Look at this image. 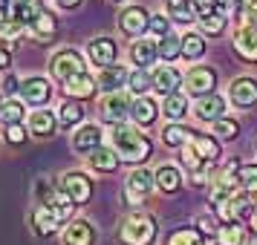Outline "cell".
Wrapping results in <instances>:
<instances>
[{
	"label": "cell",
	"mask_w": 257,
	"mask_h": 245,
	"mask_svg": "<svg viewBox=\"0 0 257 245\" xmlns=\"http://www.w3.org/2000/svg\"><path fill=\"white\" fill-rule=\"evenodd\" d=\"M113 150H116L118 159H124V162L142 164L151 156L153 144L145 133H139V130L127 127V124H116V127H113Z\"/></svg>",
	"instance_id": "cell-1"
},
{
	"label": "cell",
	"mask_w": 257,
	"mask_h": 245,
	"mask_svg": "<svg viewBox=\"0 0 257 245\" xmlns=\"http://www.w3.org/2000/svg\"><path fill=\"white\" fill-rule=\"evenodd\" d=\"M72 205H75V202H72L67 193H64V196H55L52 202H47V205H38L35 216H32V222H35V233H41V236L55 233L61 222L72 213Z\"/></svg>",
	"instance_id": "cell-2"
},
{
	"label": "cell",
	"mask_w": 257,
	"mask_h": 245,
	"mask_svg": "<svg viewBox=\"0 0 257 245\" xmlns=\"http://www.w3.org/2000/svg\"><path fill=\"white\" fill-rule=\"evenodd\" d=\"M118 236H121L124 245H153V239H156V222L148 213H130L127 219L121 222Z\"/></svg>",
	"instance_id": "cell-3"
},
{
	"label": "cell",
	"mask_w": 257,
	"mask_h": 245,
	"mask_svg": "<svg viewBox=\"0 0 257 245\" xmlns=\"http://www.w3.org/2000/svg\"><path fill=\"white\" fill-rule=\"evenodd\" d=\"M234 49H237L240 58L257 64V18L248 9L240 18V29L234 32Z\"/></svg>",
	"instance_id": "cell-4"
},
{
	"label": "cell",
	"mask_w": 257,
	"mask_h": 245,
	"mask_svg": "<svg viewBox=\"0 0 257 245\" xmlns=\"http://www.w3.org/2000/svg\"><path fill=\"white\" fill-rule=\"evenodd\" d=\"M49 67H52V75H55L61 84H67L70 78L84 75V72H87V70H84V58L75 52V49H61L58 55L52 58V64H49Z\"/></svg>",
	"instance_id": "cell-5"
},
{
	"label": "cell",
	"mask_w": 257,
	"mask_h": 245,
	"mask_svg": "<svg viewBox=\"0 0 257 245\" xmlns=\"http://www.w3.org/2000/svg\"><path fill=\"white\" fill-rule=\"evenodd\" d=\"M156 185V176L148 173V170H133L127 176V182H124V199H127V205H142L148 193L153 190Z\"/></svg>",
	"instance_id": "cell-6"
},
{
	"label": "cell",
	"mask_w": 257,
	"mask_h": 245,
	"mask_svg": "<svg viewBox=\"0 0 257 245\" xmlns=\"http://www.w3.org/2000/svg\"><path fill=\"white\" fill-rule=\"evenodd\" d=\"M214 84H217V72L211 67H197L185 75V87L191 95L197 98H205V95H214Z\"/></svg>",
	"instance_id": "cell-7"
},
{
	"label": "cell",
	"mask_w": 257,
	"mask_h": 245,
	"mask_svg": "<svg viewBox=\"0 0 257 245\" xmlns=\"http://www.w3.org/2000/svg\"><path fill=\"white\" fill-rule=\"evenodd\" d=\"M61 190L75 205H84V202H90V196H93V182L84 173H67V176H61Z\"/></svg>",
	"instance_id": "cell-8"
},
{
	"label": "cell",
	"mask_w": 257,
	"mask_h": 245,
	"mask_svg": "<svg viewBox=\"0 0 257 245\" xmlns=\"http://www.w3.org/2000/svg\"><path fill=\"white\" fill-rule=\"evenodd\" d=\"M130 107H133V104L127 101V95L113 93V95H107L104 101H101L98 110H101V118H104L107 124H113V127H116V124H121V121L130 116Z\"/></svg>",
	"instance_id": "cell-9"
},
{
	"label": "cell",
	"mask_w": 257,
	"mask_h": 245,
	"mask_svg": "<svg viewBox=\"0 0 257 245\" xmlns=\"http://www.w3.org/2000/svg\"><path fill=\"white\" fill-rule=\"evenodd\" d=\"M118 26H121L124 35L139 38L145 29H151V18H148V12H145L142 6H127V9L121 12V18H118Z\"/></svg>",
	"instance_id": "cell-10"
},
{
	"label": "cell",
	"mask_w": 257,
	"mask_h": 245,
	"mask_svg": "<svg viewBox=\"0 0 257 245\" xmlns=\"http://www.w3.org/2000/svg\"><path fill=\"white\" fill-rule=\"evenodd\" d=\"M87 52H90V61H93V64H98L101 70H107V67L116 64L118 49H116V41H110V38H95V41H90Z\"/></svg>",
	"instance_id": "cell-11"
},
{
	"label": "cell",
	"mask_w": 257,
	"mask_h": 245,
	"mask_svg": "<svg viewBox=\"0 0 257 245\" xmlns=\"http://www.w3.org/2000/svg\"><path fill=\"white\" fill-rule=\"evenodd\" d=\"M64 245H93L95 242V228L87 219H75L64 228Z\"/></svg>",
	"instance_id": "cell-12"
},
{
	"label": "cell",
	"mask_w": 257,
	"mask_h": 245,
	"mask_svg": "<svg viewBox=\"0 0 257 245\" xmlns=\"http://www.w3.org/2000/svg\"><path fill=\"white\" fill-rule=\"evenodd\" d=\"M159 55V44L156 41H148V38H139L130 44V61L136 64V70H145L148 64H153Z\"/></svg>",
	"instance_id": "cell-13"
},
{
	"label": "cell",
	"mask_w": 257,
	"mask_h": 245,
	"mask_svg": "<svg viewBox=\"0 0 257 245\" xmlns=\"http://www.w3.org/2000/svg\"><path fill=\"white\" fill-rule=\"evenodd\" d=\"M21 95H24L26 104H35V107H44L49 98V81L47 78H26L21 84Z\"/></svg>",
	"instance_id": "cell-14"
},
{
	"label": "cell",
	"mask_w": 257,
	"mask_h": 245,
	"mask_svg": "<svg viewBox=\"0 0 257 245\" xmlns=\"http://www.w3.org/2000/svg\"><path fill=\"white\" fill-rule=\"evenodd\" d=\"M231 101L237 107H251L257 101V81L254 78H237V81L231 84Z\"/></svg>",
	"instance_id": "cell-15"
},
{
	"label": "cell",
	"mask_w": 257,
	"mask_h": 245,
	"mask_svg": "<svg viewBox=\"0 0 257 245\" xmlns=\"http://www.w3.org/2000/svg\"><path fill=\"white\" fill-rule=\"evenodd\" d=\"M29 29H32V35H35L38 41L49 44V41H55V35H58V21H55V15H52V12L44 9V12L29 24Z\"/></svg>",
	"instance_id": "cell-16"
},
{
	"label": "cell",
	"mask_w": 257,
	"mask_h": 245,
	"mask_svg": "<svg viewBox=\"0 0 257 245\" xmlns=\"http://www.w3.org/2000/svg\"><path fill=\"white\" fill-rule=\"evenodd\" d=\"M179 84H182V75H179V70H174V67H159V70L153 72V90H159L165 98L174 95Z\"/></svg>",
	"instance_id": "cell-17"
},
{
	"label": "cell",
	"mask_w": 257,
	"mask_h": 245,
	"mask_svg": "<svg viewBox=\"0 0 257 245\" xmlns=\"http://www.w3.org/2000/svg\"><path fill=\"white\" fill-rule=\"evenodd\" d=\"M98 144H101V130L95 127V124H84V127H78V133L72 136V147L81 150V153L98 150Z\"/></svg>",
	"instance_id": "cell-18"
},
{
	"label": "cell",
	"mask_w": 257,
	"mask_h": 245,
	"mask_svg": "<svg viewBox=\"0 0 257 245\" xmlns=\"http://www.w3.org/2000/svg\"><path fill=\"white\" fill-rule=\"evenodd\" d=\"M41 12H44V9H41V0H18V3L9 6V18H12L15 24H21V26L32 24Z\"/></svg>",
	"instance_id": "cell-19"
},
{
	"label": "cell",
	"mask_w": 257,
	"mask_h": 245,
	"mask_svg": "<svg viewBox=\"0 0 257 245\" xmlns=\"http://www.w3.org/2000/svg\"><path fill=\"white\" fill-rule=\"evenodd\" d=\"M222 113H225V101H222L220 95H205V98H199V104H197V116L199 121H220Z\"/></svg>",
	"instance_id": "cell-20"
},
{
	"label": "cell",
	"mask_w": 257,
	"mask_h": 245,
	"mask_svg": "<svg viewBox=\"0 0 257 245\" xmlns=\"http://www.w3.org/2000/svg\"><path fill=\"white\" fill-rule=\"evenodd\" d=\"M87 159H90V167L98 170V173H113L118 167V153L113 150V147H98V150H93Z\"/></svg>",
	"instance_id": "cell-21"
},
{
	"label": "cell",
	"mask_w": 257,
	"mask_h": 245,
	"mask_svg": "<svg viewBox=\"0 0 257 245\" xmlns=\"http://www.w3.org/2000/svg\"><path fill=\"white\" fill-rule=\"evenodd\" d=\"M191 147L197 150V156L202 159V162H217V156H220V144H217V139L214 136H202V133H194L191 136Z\"/></svg>",
	"instance_id": "cell-22"
},
{
	"label": "cell",
	"mask_w": 257,
	"mask_h": 245,
	"mask_svg": "<svg viewBox=\"0 0 257 245\" xmlns=\"http://www.w3.org/2000/svg\"><path fill=\"white\" fill-rule=\"evenodd\" d=\"M55 124H58V118L52 116L49 110H35L32 118H29V133L44 139V136H52L55 133Z\"/></svg>",
	"instance_id": "cell-23"
},
{
	"label": "cell",
	"mask_w": 257,
	"mask_h": 245,
	"mask_svg": "<svg viewBox=\"0 0 257 245\" xmlns=\"http://www.w3.org/2000/svg\"><path fill=\"white\" fill-rule=\"evenodd\" d=\"M64 93L70 95V98H75V101H81V98H90V95L95 93V81L84 72V75H75V78H70V81L64 84Z\"/></svg>",
	"instance_id": "cell-24"
},
{
	"label": "cell",
	"mask_w": 257,
	"mask_h": 245,
	"mask_svg": "<svg viewBox=\"0 0 257 245\" xmlns=\"http://www.w3.org/2000/svg\"><path fill=\"white\" fill-rule=\"evenodd\" d=\"M130 116L136 118V124H153L156 121V116H159V107H156V101L153 98H136L133 101V107H130Z\"/></svg>",
	"instance_id": "cell-25"
},
{
	"label": "cell",
	"mask_w": 257,
	"mask_h": 245,
	"mask_svg": "<svg viewBox=\"0 0 257 245\" xmlns=\"http://www.w3.org/2000/svg\"><path fill=\"white\" fill-rule=\"evenodd\" d=\"M153 176H156V185H159V190H165V193H176V190L182 187V173H179L176 167H171V164L159 167Z\"/></svg>",
	"instance_id": "cell-26"
},
{
	"label": "cell",
	"mask_w": 257,
	"mask_h": 245,
	"mask_svg": "<svg viewBox=\"0 0 257 245\" xmlns=\"http://www.w3.org/2000/svg\"><path fill=\"white\" fill-rule=\"evenodd\" d=\"M124 81H127V70H124V67H118V64L101 70V78H98V84H101L110 95L118 93V87H124Z\"/></svg>",
	"instance_id": "cell-27"
},
{
	"label": "cell",
	"mask_w": 257,
	"mask_h": 245,
	"mask_svg": "<svg viewBox=\"0 0 257 245\" xmlns=\"http://www.w3.org/2000/svg\"><path fill=\"white\" fill-rule=\"evenodd\" d=\"M168 6V15L174 18L176 24H191L197 12H194V0H165Z\"/></svg>",
	"instance_id": "cell-28"
},
{
	"label": "cell",
	"mask_w": 257,
	"mask_h": 245,
	"mask_svg": "<svg viewBox=\"0 0 257 245\" xmlns=\"http://www.w3.org/2000/svg\"><path fill=\"white\" fill-rule=\"evenodd\" d=\"M243 239H245V231L240 222H225L217 231V245H243Z\"/></svg>",
	"instance_id": "cell-29"
},
{
	"label": "cell",
	"mask_w": 257,
	"mask_h": 245,
	"mask_svg": "<svg viewBox=\"0 0 257 245\" xmlns=\"http://www.w3.org/2000/svg\"><path fill=\"white\" fill-rule=\"evenodd\" d=\"M81 118H84V107L78 104V101H64V104L58 107V121L64 124V127L81 124Z\"/></svg>",
	"instance_id": "cell-30"
},
{
	"label": "cell",
	"mask_w": 257,
	"mask_h": 245,
	"mask_svg": "<svg viewBox=\"0 0 257 245\" xmlns=\"http://www.w3.org/2000/svg\"><path fill=\"white\" fill-rule=\"evenodd\" d=\"M162 113L168 118H182L188 113V98L182 93H174V95H168V98H165V104H162Z\"/></svg>",
	"instance_id": "cell-31"
},
{
	"label": "cell",
	"mask_w": 257,
	"mask_h": 245,
	"mask_svg": "<svg viewBox=\"0 0 257 245\" xmlns=\"http://www.w3.org/2000/svg\"><path fill=\"white\" fill-rule=\"evenodd\" d=\"M168 245H202V233L197 228H176L168 233Z\"/></svg>",
	"instance_id": "cell-32"
},
{
	"label": "cell",
	"mask_w": 257,
	"mask_h": 245,
	"mask_svg": "<svg viewBox=\"0 0 257 245\" xmlns=\"http://www.w3.org/2000/svg\"><path fill=\"white\" fill-rule=\"evenodd\" d=\"M182 55V38H176V35H168L159 41V58L165 61H174Z\"/></svg>",
	"instance_id": "cell-33"
},
{
	"label": "cell",
	"mask_w": 257,
	"mask_h": 245,
	"mask_svg": "<svg viewBox=\"0 0 257 245\" xmlns=\"http://www.w3.org/2000/svg\"><path fill=\"white\" fill-rule=\"evenodd\" d=\"M191 136V130L179 127V124H171V127H165L162 133V141L168 144V147H185V139Z\"/></svg>",
	"instance_id": "cell-34"
},
{
	"label": "cell",
	"mask_w": 257,
	"mask_h": 245,
	"mask_svg": "<svg viewBox=\"0 0 257 245\" xmlns=\"http://www.w3.org/2000/svg\"><path fill=\"white\" fill-rule=\"evenodd\" d=\"M202 52H205V41H202V35L191 32V35L182 38V55H185V58H199Z\"/></svg>",
	"instance_id": "cell-35"
},
{
	"label": "cell",
	"mask_w": 257,
	"mask_h": 245,
	"mask_svg": "<svg viewBox=\"0 0 257 245\" xmlns=\"http://www.w3.org/2000/svg\"><path fill=\"white\" fill-rule=\"evenodd\" d=\"M0 121H3L6 127H12V124H21V121H24V104H21V101H9V104H3Z\"/></svg>",
	"instance_id": "cell-36"
},
{
	"label": "cell",
	"mask_w": 257,
	"mask_h": 245,
	"mask_svg": "<svg viewBox=\"0 0 257 245\" xmlns=\"http://www.w3.org/2000/svg\"><path fill=\"white\" fill-rule=\"evenodd\" d=\"M130 90L142 98V93H148V90H153V75H148L145 70H136L133 75H130Z\"/></svg>",
	"instance_id": "cell-37"
},
{
	"label": "cell",
	"mask_w": 257,
	"mask_h": 245,
	"mask_svg": "<svg viewBox=\"0 0 257 245\" xmlns=\"http://www.w3.org/2000/svg\"><path fill=\"white\" fill-rule=\"evenodd\" d=\"M214 133H217L220 139L231 141V139H237V133H240V124H237L234 118H220V121L214 124Z\"/></svg>",
	"instance_id": "cell-38"
},
{
	"label": "cell",
	"mask_w": 257,
	"mask_h": 245,
	"mask_svg": "<svg viewBox=\"0 0 257 245\" xmlns=\"http://www.w3.org/2000/svg\"><path fill=\"white\" fill-rule=\"evenodd\" d=\"M237 179H240L243 190H251V193H254L257 190V164H245V167H240V170H237Z\"/></svg>",
	"instance_id": "cell-39"
},
{
	"label": "cell",
	"mask_w": 257,
	"mask_h": 245,
	"mask_svg": "<svg viewBox=\"0 0 257 245\" xmlns=\"http://www.w3.org/2000/svg\"><path fill=\"white\" fill-rule=\"evenodd\" d=\"M199 26H202L205 35H220L222 29H225V18H222V15H211V18H202Z\"/></svg>",
	"instance_id": "cell-40"
},
{
	"label": "cell",
	"mask_w": 257,
	"mask_h": 245,
	"mask_svg": "<svg viewBox=\"0 0 257 245\" xmlns=\"http://www.w3.org/2000/svg\"><path fill=\"white\" fill-rule=\"evenodd\" d=\"M197 231L199 233H205V236H217V231H220V225H217V219L211 216V213H199L197 216Z\"/></svg>",
	"instance_id": "cell-41"
},
{
	"label": "cell",
	"mask_w": 257,
	"mask_h": 245,
	"mask_svg": "<svg viewBox=\"0 0 257 245\" xmlns=\"http://www.w3.org/2000/svg\"><path fill=\"white\" fill-rule=\"evenodd\" d=\"M35 196L41 199V205H47V202L55 199V193H52V182H49V179H38L35 182Z\"/></svg>",
	"instance_id": "cell-42"
},
{
	"label": "cell",
	"mask_w": 257,
	"mask_h": 245,
	"mask_svg": "<svg viewBox=\"0 0 257 245\" xmlns=\"http://www.w3.org/2000/svg\"><path fill=\"white\" fill-rule=\"evenodd\" d=\"M6 141H9V144H24L26 141L24 124H12V127H6Z\"/></svg>",
	"instance_id": "cell-43"
},
{
	"label": "cell",
	"mask_w": 257,
	"mask_h": 245,
	"mask_svg": "<svg viewBox=\"0 0 257 245\" xmlns=\"http://www.w3.org/2000/svg\"><path fill=\"white\" fill-rule=\"evenodd\" d=\"M168 29H171V24H168V18H162V15H156V18H151V32L159 38H168Z\"/></svg>",
	"instance_id": "cell-44"
},
{
	"label": "cell",
	"mask_w": 257,
	"mask_h": 245,
	"mask_svg": "<svg viewBox=\"0 0 257 245\" xmlns=\"http://www.w3.org/2000/svg\"><path fill=\"white\" fill-rule=\"evenodd\" d=\"M21 29H24L21 24H15L12 18H6V21L0 24V35L3 38H15V35H21Z\"/></svg>",
	"instance_id": "cell-45"
},
{
	"label": "cell",
	"mask_w": 257,
	"mask_h": 245,
	"mask_svg": "<svg viewBox=\"0 0 257 245\" xmlns=\"http://www.w3.org/2000/svg\"><path fill=\"white\" fill-rule=\"evenodd\" d=\"M208 164H202V167H199V170H194V173H191V182H194V185H205V182H208Z\"/></svg>",
	"instance_id": "cell-46"
},
{
	"label": "cell",
	"mask_w": 257,
	"mask_h": 245,
	"mask_svg": "<svg viewBox=\"0 0 257 245\" xmlns=\"http://www.w3.org/2000/svg\"><path fill=\"white\" fill-rule=\"evenodd\" d=\"M3 90H6V93H15V90H21V87H18V78H15V75H6V81H3Z\"/></svg>",
	"instance_id": "cell-47"
},
{
	"label": "cell",
	"mask_w": 257,
	"mask_h": 245,
	"mask_svg": "<svg viewBox=\"0 0 257 245\" xmlns=\"http://www.w3.org/2000/svg\"><path fill=\"white\" fill-rule=\"evenodd\" d=\"M9 64H12V55H9V49L0 47V70H6Z\"/></svg>",
	"instance_id": "cell-48"
},
{
	"label": "cell",
	"mask_w": 257,
	"mask_h": 245,
	"mask_svg": "<svg viewBox=\"0 0 257 245\" xmlns=\"http://www.w3.org/2000/svg\"><path fill=\"white\" fill-rule=\"evenodd\" d=\"M245 219H248V225H251V231L257 233V205L251 210H248V216H245Z\"/></svg>",
	"instance_id": "cell-49"
},
{
	"label": "cell",
	"mask_w": 257,
	"mask_h": 245,
	"mask_svg": "<svg viewBox=\"0 0 257 245\" xmlns=\"http://www.w3.org/2000/svg\"><path fill=\"white\" fill-rule=\"evenodd\" d=\"M58 3L64 9H78V6H81V0H58Z\"/></svg>",
	"instance_id": "cell-50"
},
{
	"label": "cell",
	"mask_w": 257,
	"mask_h": 245,
	"mask_svg": "<svg viewBox=\"0 0 257 245\" xmlns=\"http://www.w3.org/2000/svg\"><path fill=\"white\" fill-rule=\"evenodd\" d=\"M6 12H9V6H6V0H0V24L6 21Z\"/></svg>",
	"instance_id": "cell-51"
},
{
	"label": "cell",
	"mask_w": 257,
	"mask_h": 245,
	"mask_svg": "<svg viewBox=\"0 0 257 245\" xmlns=\"http://www.w3.org/2000/svg\"><path fill=\"white\" fill-rule=\"evenodd\" d=\"M248 245H257V233H254V236H251V239H248Z\"/></svg>",
	"instance_id": "cell-52"
},
{
	"label": "cell",
	"mask_w": 257,
	"mask_h": 245,
	"mask_svg": "<svg viewBox=\"0 0 257 245\" xmlns=\"http://www.w3.org/2000/svg\"><path fill=\"white\" fill-rule=\"evenodd\" d=\"M12 3H18V0H6V6H12Z\"/></svg>",
	"instance_id": "cell-53"
},
{
	"label": "cell",
	"mask_w": 257,
	"mask_h": 245,
	"mask_svg": "<svg viewBox=\"0 0 257 245\" xmlns=\"http://www.w3.org/2000/svg\"><path fill=\"white\" fill-rule=\"evenodd\" d=\"M251 12H254V18H257V6H251Z\"/></svg>",
	"instance_id": "cell-54"
},
{
	"label": "cell",
	"mask_w": 257,
	"mask_h": 245,
	"mask_svg": "<svg viewBox=\"0 0 257 245\" xmlns=\"http://www.w3.org/2000/svg\"><path fill=\"white\" fill-rule=\"evenodd\" d=\"M0 113H3V101H0Z\"/></svg>",
	"instance_id": "cell-55"
},
{
	"label": "cell",
	"mask_w": 257,
	"mask_h": 245,
	"mask_svg": "<svg viewBox=\"0 0 257 245\" xmlns=\"http://www.w3.org/2000/svg\"><path fill=\"white\" fill-rule=\"evenodd\" d=\"M202 245H211V242H202Z\"/></svg>",
	"instance_id": "cell-56"
}]
</instances>
